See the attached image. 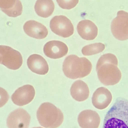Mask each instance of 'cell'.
<instances>
[{
  "label": "cell",
  "instance_id": "21",
  "mask_svg": "<svg viewBox=\"0 0 128 128\" xmlns=\"http://www.w3.org/2000/svg\"><path fill=\"white\" fill-rule=\"evenodd\" d=\"M32 128H42L41 127H34Z\"/></svg>",
  "mask_w": 128,
  "mask_h": 128
},
{
  "label": "cell",
  "instance_id": "19",
  "mask_svg": "<svg viewBox=\"0 0 128 128\" xmlns=\"http://www.w3.org/2000/svg\"><path fill=\"white\" fill-rule=\"evenodd\" d=\"M105 47V45L102 43H96L84 46L82 48V52L84 56L92 55L102 52Z\"/></svg>",
  "mask_w": 128,
  "mask_h": 128
},
{
  "label": "cell",
  "instance_id": "15",
  "mask_svg": "<svg viewBox=\"0 0 128 128\" xmlns=\"http://www.w3.org/2000/svg\"><path fill=\"white\" fill-rule=\"evenodd\" d=\"M77 29L78 34L83 39L87 40L94 39L98 34V28L95 24L88 20H84L78 24Z\"/></svg>",
  "mask_w": 128,
  "mask_h": 128
},
{
  "label": "cell",
  "instance_id": "11",
  "mask_svg": "<svg viewBox=\"0 0 128 128\" xmlns=\"http://www.w3.org/2000/svg\"><path fill=\"white\" fill-rule=\"evenodd\" d=\"M78 121L82 128H98L100 119L96 111L87 110L82 111L80 113Z\"/></svg>",
  "mask_w": 128,
  "mask_h": 128
},
{
  "label": "cell",
  "instance_id": "14",
  "mask_svg": "<svg viewBox=\"0 0 128 128\" xmlns=\"http://www.w3.org/2000/svg\"><path fill=\"white\" fill-rule=\"evenodd\" d=\"M27 64L31 71L38 74L44 75L48 71L47 62L42 56L38 54H34L30 56L27 60Z\"/></svg>",
  "mask_w": 128,
  "mask_h": 128
},
{
  "label": "cell",
  "instance_id": "18",
  "mask_svg": "<svg viewBox=\"0 0 128 128\" xmlns=\"http://www.w3.org/2000/svg\"><path fill=\"white\" fill-rule=\"evenodd\" d=\"M34 8L38 16L46 18L52 14L54 9V4L51 0H38L36 2Z\"/></svg>",
  "mask_w": 128,
  "mask_h": 128
},
{
  "label": "cell",
  "instance_id": "20",
  "mask_svg": "<svg viewBox=\"0 0 128 128\" xmlns=\"http://www.w3.org/2000/svg\"><path fill=\"white\" fill-rule=\"evenodd\" d=\"M59 6L62 8L70 9L74 7L78 3V0H56Z\"/></svg>",
  "mask_w": 128,
  "mask_h": 128
},
{
  "label": "cell",
  "instance_id": "3",
  "mask_svg": "<svg viewBox=\"0 0 128 128\" xmlns=\"http://www.w3.org/2000/svg\"><path fill=\"white\" fill-rule=\"evenodd\" d=\"M92 68V64L87 58L73 54L66 57L62 66L65 75L73 79L86 76L90 73Z\"/></svg>",
  "mask_w": 128,
  "mask_h": 128
},
{
  "label": "cell",
  "instance_id": "10",
  "mask_svg": "<svg viewBox=\"0 0 128 128\" xmlns=\"http://www.w3.org/2000/svg\"><path fill=\"white\" fill-rule=\"evenodd\" d=\"M43 50L45 54L51 58H60L66 56L68 53L67 46L63 42L58 40L49 41L44 45Z\"/></svg>",
  "mask_w": 128,
  "mask_h": 128
},
{
  "label": "cell",
  "instance_id": "17",
  "mask_svg": "<svg viewBox=\"0 0 128 128\" xmlns=\"http://www.w3.org/2000/svg\"><path fill=\"white\" fill-rule=\"evenodd\" d=\"M71 94L72 98L78 102H82L86 100L89 94V90L87 84L80 80L74 82L70 88Z\"/></svg>",
  "mask_w": 128,
  "mask_h": 128
},
{
  "label": "cell",
  "instance_id": "13",
  "mask_svg": "<svg viewBox=\"0 0 128 128\" xmlns=\"http://www.w3.org/2000/svg\"><path fill=\"white\" fill-rule=\"evenodd\" d=\"M112 98V95L110 91L106 88L102 87L97 88L94 93L92 102L96 108L102 110L109 105Z\"/></svg>",
  "mask_w": 128,
  "mask_h": 128
},
{
  "label": "cell",
  "instance_id": "6",
  "mask_svg": "<svg viewBox=\"0 0 128 128\" xmlns=\"http://www.w3.org/2000/svg\"><path fill=\"white\" fill-rule=\"evenodd\" d=\"M111 30L113 36L118 40L128 39V12L123 10L118 11L111 22Z\"/></svg>",
  "mask_w": 128,
  "mask_h": 128
},
{
  "label": "cell",
  "instance_id": "8",
  "mask_svg": "<svg viewBox=\"0 0 128 128\" xmlns=\"http://www.w3.org/2000/svg\"><path fill=\"white\" fill-rule=\"evenodd\" d=\"M31 116L24 109L19 108L12 112L6 120L8 128H28Z\"/></svg>",
  "mask_w": 128,
  "mask_h": 128
},
{
  "label": "cell",
  "instance_id": "1",
  "mask_svg": "<svg viewBox=\"0 0 128 128\" xmlns=\"http://www.w3.org/2000/svg\"><path fill=\"white\" fill-rule=\"evenodd\" d=\"M118 62L114 54L108 53L102 55L97 62L96 70L100 82L105 86L118 83L122 78L120 71L118 67Z\"/></svg>",
  "mask_w": 128,
  "mask_h": 128
},
{
  "label": "cell",
  "instance_id": "12",
  "mask_svg": "<svg viewBox=\"0 0 128 128\" xmlns=\"http://www.w3.org/2000/svg\"><path fill=\"white\" fill-rule=\"evenodd\" d=\"M23 29L29 36L37 39L45 38L48 34L46 27L41 23L35 20L27 21L24 24Z\"/></svg>",
  "mask_w": 128,
  "mask_h": 128
},
{
  "label": "cell",
  "instance_id": "16",
  "mask_svg": "<svg viewBox=\"0 0 128 128\" xmlns=\"http://www.w3.org/2000/svg\"><path fill=\"white\" fill-rule=\"evenodd\" d=\"M0 7L2 11L12 17L20 15L22 11V4L19 0H0Z\"/></svg>",
  "mask_w": 128,
  "mask_h": 128
},
{
  "label": "cell",
  "instance_id": "2",
  "mask_svg": "<svg viewBox=\"0 0 128 128\" xmlns=\"http://www.w3.org/2000/svg\"><path fill=\"white\" fill-rule=\"evenodd\" d=\"M103 128H128V100L116 99L105 116Z\"/></svg>",
  "mask_w": 128,
  "mask_h": 128
},
{
  "label": "cell",
  "instance_id": "4",
  "mask_svg": "<svg viewBox=\"0 0 128 128\" xmlns=\"http://www.w3.org/2000/svg\"><path fill=\"white\" fill-rule=\"evenodd\" d=\"M36 116L40 124L46 128H57L61 125L64 120L62 111L49 102L41 105L37 110Z\"/></svg>",
  "mask_w": 128,
  "mask_h": 128
},
{
  "label": "cell",
  "instance_id": "5",
  "mask_svg": "<svg viewBox=\"0 0 128 128\" xmlns=\"http://www.w3.org/2000/svg\"><path fill=\"white\" fill-rule=\"evenodd\" d=\"M23 62L22 56L18 51L8 46H0V62L8 68L15 70L19 69Z\"/></svg>",
  "mask_w": 128,
  "mask_h": 128
},
{
  "label": "cell",
  "instance_id": "7",
  "mask_svg": "<svg viewBox=\"0 0 128 128\" xmlns=\"http://www.w3.org/2000/svg\"><path fill=\"white\" fill-rule=\"evenodd\" d=\"M50 27L53 32L63 38L68 37L74 33V28L72 24L64 16L53 17L50 21Z\"/></svg>",
  "mask_w": 128,
  "mask_h": 128
},
{
  "label": "cell",
  "instance_id": "9",
  "mask_svg": "<svg viewBox=\"0 0 128 128\" xmlns=\"http://www.w3.org/2000/svg\"><path fill=\"white\" fill-rule=\"evenodd\" d=\"M35 91L34 87L29 84L23 86L16 90L11 96L13 102L19 106L26 105L34 99Z\"/></svg>",
  "mask_w": 128,
  "mask_h": 128
}]
</instances>
